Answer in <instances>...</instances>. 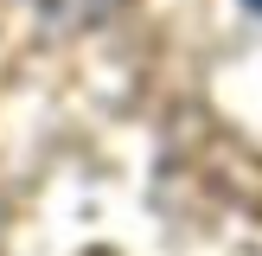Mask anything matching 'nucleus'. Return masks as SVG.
Segmentation results:
<instances>
[{"label": "nucleus", "mask_w": 262, "mask_h": 256, "mask_svg": "<svg viewBox=\"0 0 262 256\" xmlns=\"http://www.w3.org/2000/svg\"><path fill=\"white\" fill-rule=\"evenodd\" d=\"M250 7H262V0H250Z\"/></svg>", "instance_id": "obj_1"}]
</instances>
